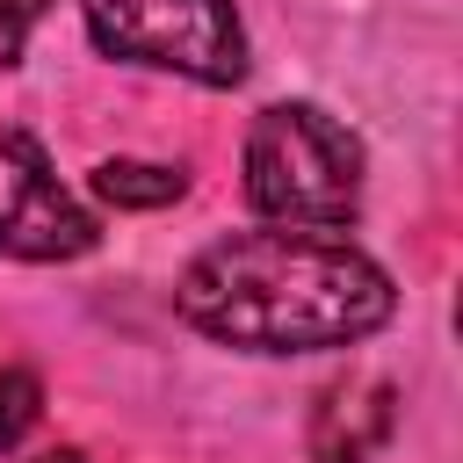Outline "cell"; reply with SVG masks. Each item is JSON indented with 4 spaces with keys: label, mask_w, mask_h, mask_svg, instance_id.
<instances>
[{
    "label": "cell",
    "mask_w": 463,
    "mask_h": 463,
    "mask_svg": "<svg viewBox=\"0 0 463 463\" xmlns=\"http://www.w3.org/2000/svg\"><path fill=\"white\" fill-rule=\"evenodd\" d=\"M174 311L203 340H224L246 354H318L391 326L398 289L362 246L333 232L268 224V232H232L203 246L174 282Z\"/></svg>",
    "instance_id": "obj_1"
},
{
    "label": "cell",
    "mask_w": 463,
    "mask_h": 463,
    "mask_svg": "<svg viewBox=\"0 0 463 463\" xmlns=\"http://www.w3.org/2000/svg\"><path fill=\"white\" fill-rule=\"evenodd\" d=\"M246 203L268 224L340 232L362 210V137L318 101H275L246 130Z\"/></svg>",
    "instance_id": "obj_2"
},
{
    "label": "cell",
    "mask_w": 463,
    "mask_h": 463,
    "mask_svg": "<svg viewBox=\"0 0 463 463\" xmlns=\"http://www.w3.org/2000/svg\"><path fill=\"white\" fill-rule=\"evenodd\" d=\"M80 14L87 36L123 65H152L195 87L246 80V29L232 0H80Z\"/></svg>",
    "instance_id": "obj_3"
},
{
    "label": "cell",
    "mask_w": 463,
    "mask_h": 463,
    "mask_svg": "<svg viewBox=\"0 0 463 463\" xmlns=\"http://www.w3.org/2000/svg\"><path fill=\"white\" fill-rule=\"evenodd\" d=\"M101 224L94 210L51 174L43 145L29 130L0 123V253L14 260H80L94 253Z\"/></svg>",
    "instance_id": "obj_4"
},
{
    "label": "cell",
    "mask_w": 463,
    "mask_h": 463,
    "mask_svg": "<svg viewBox=\"0 0 463 463\" xmlns=\"http://www.w3.org/2000/svg\"><path fill=\"white\" fill-rule=\"evenodd\" d=\"M398 427V391L383 376H340L311 405V463H369Z\"/></svg>",
    "instance_id": "obj_5"
},
{
    "label": "cell",
    "mask_w": 463,
    "mask_h": 463,
    "mask_svg": "<svg viewBox=\"0 0 463 463\" xmlns=\"http://www.w3.org/2000/svg\"><path fill=\"white\" fill-rule=\"evenodd\" d=\"M87 188L116 210H166L188 195V166H159V159H101L87 174Z\"/></svg>",
    "instance_id": "obj_6"
},
{
    "label": "cell",
    "mask_w": 463,
    "mask_h": 463,
    "mask_svg": "<svg viewBox=\"0 0 463 463\" xmlns=\"http://www.w3.org/2000/svg\"><path fill=\"white\" fill-rule=\"evenodd\" d=\"M43 412V383L29 369H0V449H14Z\"/></svg>",
    "instance_id": "obj_7"
},
{
    "label": "cell",
    "mask_w": 463,
    "mask_h": 463,
    "mask_svg": "<svg viewBox=\"0 0 463 463\" xmlns=\"http://www.w3.org/2000/svg\"><path fill=\"white\" fill-rule=\"evenodd\" d=\"M51 14V0H0V65H22L29 29Z\"/></svg>",
    "instance_id": "obj_8"
},
{
    "label": "cell",
    "mask_w": 463,
    "mask_h": 463,
    "mask_svg": "<svg viewBox=\"0 0 463 463\" xmlns=\"http://www.w3.org/2000/svg\"><path fill=\"white\" fill-rule=\"evenodd\" d=\"M29 463H87L80 449H43V456H29Z\"/></svg>",
    "instance_id": "obj_9"
}]
</instances>
